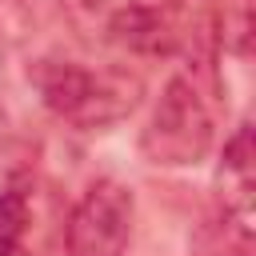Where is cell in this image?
<instances>
[{
	"instance_id": "1",
	"label": "cell",
	"mask_w": 256,
	"mask_h": 256,
	"mask_svg": "<svg viewBox=\"0 0 256 256\" xmlns=\"http://www.w3.org/2000/svg\"><path fill=\"white\" fill-rule=\"evenodd\" d=\"M32 84L40 100L48 104V112H56L60 120L84 132L124 120L140 104V92H144L140 76L132 72H120V68L92 72L76 60H40L32 68Z\"/></svg>"
},
{
	"instance_id": "2",
	"label": "cell",
	"mask_w": 256,
	"mask_h": 256,
	"mask_svg": "<svg viewBox=\"0 0 256 256\" xmlns=\"http://www.w3.org/2000/svg\"><path fill=\"white\" fill-rule=\"evenodd\" d=\"M212 148V116L200 100V92L188 80H168L144 136H140V152L152 164L164 168H184L204 160Z\"/></svg>"
},
{
	"instance_id": "3",
	"label": "cell",
	"mask_w": 256,
	"mask_h": 256,
	"mask_svg": "<svg viewBox=\"0 0 256 256\" xmlns=\"http://www.w3.org/2000/svg\"><path fill=\"white\" fill-rule=\"evenodd\" d=\"M136 196L120 180H96L64 224V256H124L132 240Z\"/></svg>"
},
{
	"instance_id": "4",
	"label": "cell",
	"mask_w": 256,
	"mask_h": 256,
	"mask_svg": "<svg viewBox=\"0 0 256 256\" xmlns=\"http://www.w3.org/2000/svg\"><path fill=\"white\" fill-rule=\"evenodd\" d=\"M220 188H224V208H232L244 220L248 216V200H252V128L248 124H240L236 136L224 144Z\"/></svg>"
},
{
	"instance_id": "5",
	"label": "cell",
	"mask_w": 256,
	"mask_h": 256,
	"mask_svg": "<svg viewBox=\"0 0 256 256\" xmlns=\"http://www.w3.org/2000/svg\"><path fill=\"white\" fill-rule=\"evenodd\" d=\"M28 232V192L8 184L0 192V256H16Z\"/></svg>"
},
{
	"instance_id": "6",
	"label": "cell",
	"mask_w": 256,
	"mask_h": 256,
	"mask_svg": "<svg viewBox=\"0 0 256 256\" xmlns=\"http://www.w3.org/2000/svg\"><path fill=\"white\" fill-rule=\"evenodd\" d=\"M0 136H4V112H0Z\"/></svg>"
}]
</instances>
